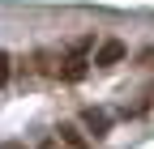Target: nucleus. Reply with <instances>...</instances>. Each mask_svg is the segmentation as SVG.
<instances>
[{
  "instance_id": "f257e3e1",
  "label": "nucleus",
  "mask_w": 154,
  "mask_h": 149,
  "mask_svg": "<svg viewBox=\"0 0 154 149\" xmlns=\"http://www.w3.org/2000/svg\"><path fill=\"white\" fill-rule=\"evenodd\" d=\"M82 128H86L94 141H103V136L111 132V115H107V111H99V107H86V111H82Z\"/></svg>"
},
{
  "instance_id": "f03ea898",
  "label": "nucleus",
  "mask_w": 154,
  "mask_h": 149,
  "mask_svg": "<svg viewBox=\"0 0 154 149\" xmlns=\"http://www.w3.org/2000/svg\"><path fill=\"white\" fill-rule=\"evenodd\" d=\"M56 132H60V145L64 149H94V141H90V132L82 124H60Z\"/></svg>"
},
{
  "instance_id": "7ed1b4c3",
  "label": "nucleus",
  "mask_w": 154,
  "mask_h": 149,
  "mask_svg": "<svg viewBox=\"0 0 154 149\" xmlns=\"http://www.w3.org/2000/svg\"><path fill=\"white\" fill-rule=\"evenodd\" d=\"M120 60H124V43L120 39L99 43V51H94V64H99V68H111V64H120Z\"/></svg>"
},
{
  "instance_id": "20e7f679",
  "label": "nucleus",
  "mask_w": 154,
  "mask_h": 149,
  "mask_svg": "<svg viewBox=\"0 0 154 149\" xmlns=\"http://www.w3.org/2000/svg\"><path fill=\"white\" fill-rule=\"evenodd\" d=\"M60 72V81H82L86 77V60H82V51H73L69 60H64V68H56Z\"/></svg>"
},
{
  "instance_id": "39448f33",
  "label": "nucleus",
  "mask_w": 154,
  "mask_h": 149,
  "mask_svg": "<svg viewBox=\"0 0 154 149\" xmlns=\"http://www.w3.org/2000/svg\"><path fill=\"white\" fill-rule=\"evenodd\" d=\"M9 72H13V60L9 51H0V85H9Z\"/></svg>"
},
{
  "instance_id": "423d86ee",
  "label": "nucleus",
  "mask_w": 154,
  "mask_h": 149,
  "mask_svg": "<svg viewBox=\"0 0 154 149\" xmlns=\"http://www.w3.org/2000/svg\"><path fill=\"white\" fill-rule=\"evenodd\" d=\"M38 149H60V136H43V141H38Z\"/></svg>"
},
{
  "instance_id": "0eeeda50",
  "label": "nucleus",
  "mask_w": 154,
  "mask_h": 149,
  "mask_svg": "<svg viewBox=\"0 0 154 149\" xmlns=\"http://www.w3.org/2000/svg\"><path fill=\"white\" fill-rule=\"evenodd\" d=\"M0 149H26V141H0Z\"/></svg>"
},
{
  "instance_id": "6e6552de",
  "label": "nucleus",
  "mask_w": 154,
  "mask_h": 149,
  "mask_svg": "<svg viewBox=\"0 0 154 149\" xmlns=\"http://www.w3.org/2000/svg\"><path fill=\"white\" fill-rule=\"evenodd\" d=\"M141 64H146V68H154V47H150V51H141Z\"/></svg>"
}]
</instances>
